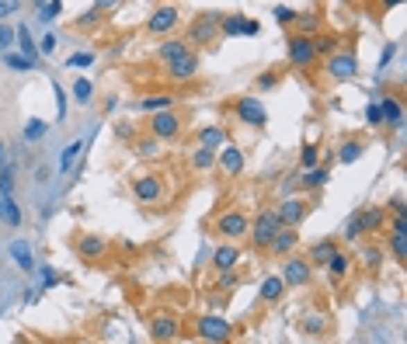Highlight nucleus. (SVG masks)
<instances>
[{"label":"nucleus","mask_w":407,"mask_h":344,"mask_svg":"<svg viewBox=\"0 0 407 344\" xmlns=\"http://www.w3.org/2000/svg\"><path fill=\"white\" fill-rule=\"evenodd\" d=\"M279 230H282V223H279L275 209H261V212H258V216L251 219V230H248V240H251V247H254V250H268Z\"/></svg>","instance_id":"nucleus-1"},{"label":"nucleus","mask_w":407,"mask_h":344,"mask_svg":"<svg viewBox=\"0 0 407 344\" xmlns=\"http://www.w3.org/2000/svg\"><path fill=\"white\" fill-rule=\"evenodd\" d=\"M220 22H223L220 11H202V15L188 25V39H184V42H191V46H213V42L220 39Z\"/></svg>","instance_id":"nucleus-2"},{"label":"nucleus","mask_w":407,"mask_h":344,"mask_svg":"<svg viewBox=\"0 0 407 344\" xmlns=\"http://www.w3.org/2000/svg\"><path fill=\"white\" fill-rule=\"evenodd\" d=\"M195 334H198L202 341H209V344H227V341L234 337V327H230V320H227V316H220V313H206V316H198V320H195Z\"/></svg>","instance_id":"nucleus-3"},{"label":"nucleus","mask_w":407,"mask_h":344,"mask_svg":"<svg viewBox=\"0 0 407 344\" xmlns=\"http://www.w3.org/2000/svg\"><path fill=\"white\" fill-rule=\"evenodd\" d=\"M248 230H251V219H248V212H241V209H227V212L216 219V233L223 237V243L244 240Z\"/></svg>","instance_id":"nucleus-4"},{"label":"nucleus","mask_w":407,"mask_h":344,"mask_svg":"<svg viewBox=\"0 0 407 344\" xmlns=\"http://www.w3.org/2000/svg\"><path fill=\"white\" fill-rule=\"evenodd\" d=\"M279 278H282V285H286V289H300V285H306V282L313 278V268H310V261H306V257L289 254V257L282 261Z\"/></svg>","instance_id":"nucleus-5"},{"label":"nucleus","mask_w":407,"mask_h":344,"mask_svg":"<svg viewBox=\"0 0 407 344\" xmlns=\"http://www.w3.org/2000/svg\"><path fill=\"white\" fill-rule=\"evenodd\" d=\"M286 53H289V63L293 67H300V70H310L313 67V42H310V35H300V32H293L289 39H286Z\"/></svg>","instance_id":"nucleus-6"},{"label":"nucleus","mask_w":407,"mask_h":344,"mask_svg":"<svg viewBox=\"0 0 407 344\" xmlns=\"http://www.w3.org/2000/svg\"><path fill=\"white\" fill-rule=\"evenodd\" d=\"M327 77L345 84V80H355L358 77V56L355 53H331L327 56Z\"/></svg>","instance_id":"nucleus-7"},{"label":"nucleus","mask_w":407,"mask_h":344,"mask_svg":"<svg viewBox=\"0 0 407 344\" xmlns=\"http://www.w3.org/2000/svg\"><path fill=\"white\" fill-rule=\"evenodd\" d=\"M237 119H241L244 126H251V129H261V126L268 122V108H265L261 98L248 94V98H237Z\"/></svg>","instance_id":"nucleus-8"},{"label":"nucleus","mask_w":407,"mask_h":344,"mask_svg":"<svg viewBox=\"0 0 407 344\" xmlns=\"http://www.w3.org/2000/svg\"><path fill=\"white\" fill-rule=\"evenodd\" d=\"M150 136H153L157 143L177 139V136H181V119H177L174 112H157V115H150Z\"/></svg>","instance_id":"nucleus-9"},{"label":"nucleus","mask_w":407,"mask_h":344,"mask_svg":"<svg viewBox=\"0 0 407 344\" xmlns=\"http://www.w3.org/2000/svg\"><path fill=\"white\" fill-rule=\"evenodd\" d=\"M177 22H181V11H177L174 4H164V8H157V11L150 15L146 32H150V35H167V39H171V32L177 28Z\"/></svg>","instance_id":"nucleus-10"},{"label":"nucleus","mask_w":407,"mask_h":344,"mask_svg":"<svg viewBox=\"0 0 407 344\" xmlns=\"http://www.w3.org/2000/svg\"><path fill=\"white\" fill-rule=\"evenodd\" d=\"M306 212H310V202H306V198H286V202L275 209L282 230H300V223L306 219Z\"/></svg>","instance_id":"nucleus-11"},{"label":"nucleus","mask_w":407,"mask_h":344,"mask_svg":"<svg viewBox=\"0 0 407 344\" xmlns=\"http://www.w3.org/2000/svg\"><path fill=\"white\" fill-rule=\"evenodd\" d=\"M150 334H153V341H160V344L174 341V337L181 334V320H177V313H171V309H160V313L150 320Z\"/></svg>","instance_id":"nucleus-12"},{"label":"nucleus","mask_w":407,"mask_h":344,"mask_svg":"<svg viewBox=\"0 0 407 344\" xmlns=\"http://www.w3.org/2000/svg\"><path fill=\"white\" fill-rule=\"evenodd\" d=\"M132 198H136V202H143V205L160 202V198H164V181H160L157 174H143V178H136V181H132Z\"/></svg>","instance_id":"nucleus-13"},{"label":"nucleus","mask_w":407,"mask_h":344,"mask_svg":"<svg viewBox=\"0 0 407 344\" xmlns=\"http://www.w3.org/2000/svg\"><path fill=\"white\" fill-rule=\"evenodd\" d=\"M195 74H198V53H195V49H188L184 56H177L174 63H167V77L177 80V84H181V80H191Z\"/></svg>","instance_id":"nucleus-14"},{"label":"nucleus","mask_w":407,"mask_h":344,"mask_svg":"<svg viewBox=\"0 0 407 344\" xmlns=\"http://www.w3.org/2000/svg\"><path fill=\"white\" fill-rule=\"evenodd\" d=\"M216 164L230 174V178H237L241 171H244V164H248V157H244V150L241 146H234V143H227L220 153H216Z\"/></svg>","instance_id":"nucleus-15"},{"label":"nucleus","mask_w":407,"mask_h":344,"mask_svg":"<svg viewBox=\"0 0 407 344\" xmlns=\"http://www.w3.org/2000/svg\"><path fill=\"white\" fill-rule=\"evenodd\" d=\"M390 250L397 257V264L407 261V216H393V230H390Z\"/></svg>","instance_id":"nucleus-16"},{"label":"nucleus","mask_w":407,"mask_h":344,"mask_svg":"<svg viewBox=\"0 0 407 344\" xmlns=\"http://www.w3.org/2000/svg\"><path fill=\"white\" fill-rule=\"evenodd\" d=\"M105 250H108V240H105V237H98V233L77 237V254H80L84 261H101Z\"/></svg>","instance_id":"nucleus-17"},{"label":"nucleus","mask_w":407,"mask_h":344,"mask_svg":"<svg viewBox=\"0 0 407 344\" xmlns=\"http://www.w3.org/2000/svg\"><path fill=\"white\" fill-rule=\"evenodd\" d=\"M376 105H379V119H383V126H390V129H400V126H404V105H400V98L383 94Z\"/></svg>","instance_id":"nucleus-18"},{"label":"nucleus","mask_w":407,"mask_h":344,"mask_svg":"<svg viewBox=\"0 0 407 344\" xmlns=\"http://www.w3.org/2000/svg\"><path fill=\"white\" fill-rule=\"evenodd\" d=\"M355 216H358V226H362V237H365V233L383 230V223H386V205H365V209H358Z\"/></svg>","instance_id":"nucleus-19"},{"label":"nucleus","mask_w":407,"mask_h":344,"mask_svg":"<svg viewBox=\"0 0 407 344\" xmlns=\"http://www.w3.org/2000/svg\"><path fill=\"white\" fill-rule=\"evenodd\" d=\"M296 247H300V230H279L275 233V240H272V257H289V254H296Z\"/></svg>","instance_id":"nucleus-20"},{"label":"nucleus","mask_w":407,"mask_h":344,"mask_svg":"<svg viewBox=\"0 0 407 344\" xmlns=\"http://www.w3.org/2000/svg\"><path fill=\"white\" fill-rule=\"evenodd\" d=\"M195 136H198V146H202V150L220 153V150L227 146V129H223V126H202Z\"/></svg>","instance_id":"nucleus-21"},{"label":"nucleus","mask_w":407,"mask_h":344,"mask_svg":"<svg viewBox=\"0 0 407 344\" xmlns=\"http://www.w3.org/2000/svg\"><path fill=\"white\" fill-rule=\"evenodd\" d=\"M237 264H241V247L237 243H220L213 250V268L216 271H234Z\"/></svg>","instance_id":"nucleus-22"},{"label":"nucleus","mask_w":407,"mask_h":344,"mask_svg":"<svg viewBox=\"0 0 407 344\" xmlns=\"http://www.w3.org/2000/svg\"><path fill=\"white\" fill-rule=\"evenodd\" d=\"M338 250H341V247H338V240H331V237H327V240H320V243H313V247H310L306 261H310V268H327V261H331Z\"/></svg>","instance_id":"nucleus-23"},{"label":"nucleus","mask_w":407,"mask_h":344,"mask_svg":"<svg viewBox=\"0 0 407 344\" xmlns=\"http://www.w3.org/2000/svg\"><path fill=\"white\" fill-rule=\"evenodd\" d=\"M188 53V42L184 39H177V35H171V39H164L160 46H157V60L167 67V63H174L177 56H184Z\"/></svg>","instance_id":"nucleus-24"},{"label":"nucleus","mask_w":407,"mask_h":344,"mask_svg":"<svg viewBox=\"0 0 407 344\" xmlns=\"http://www.w3.org/2000/svg\"><path fill=\"white\" fill-rule=\"evenodd\" d=\"M282 295H286L282 278H279V275H265L261 285H258V299H261V302H279Z\"/></svg>","instance_id":"nucleus-25"},{"label":"nucleus","mask_w":407,"mask_h":344,"mask_svg":"<svg viewBox=\"0 0 407 344\" xmlns=\"http://www.w3.org/2000/svg\"><path fill=\"white\" fill-rule=\"evenodd\" d=\"M174 94H150V98H139L136 101V108L139 112H150V115H157V112H171L174 108Z\"/></svg>","instance_id":"nucleus-26"},{"label":"nucleus","mask_w":407,"mask_h":344,"mask_svg":"<svg viewBox=\"0 0 407 344\" xmlns=\"http://www.w3.org/2000/svg\"><path fill=\"white\" fill-rule=\"evenodd\" d=\"M362 153H365V143H362V139H345V143L334 150V160H338V164H355V160H362Z\"/></svg>","instance_id":"nucleus-27"},{"label":"nucleus","mask_w":407,"mask_h":344,"mask_svg":"<svg viewBox=\"0 0 407 344\" xmlns=\"http://www.w3.org/2000/svg\"><path fill=\"white\" fill-rule=\"evenodd\" d=\"M80 153H84V139H70L63 146V153H60V174H70L73 164L80 160Z\"/></svg>","instance_id":"nucleus-28"},{"label":"nucleus","mask_w":407,"mask_h":344,"mask_svg":"<svg viewBox=\"0 0 407 344\" xmlns=\"http://www.w3.org/2000/svg\"><path fill=\"white\" fill-rule=\"evenodd\" d=\"M327 181H331V171H327V167H313V171L300 174V184H303L306 191H320V188H327Z\"/></svg>","instance_id":"nucleus-29"},{"label":"nucleus","mask_w":407,"mask_h":344,"mask_svg":"<svg viewBox=\"0 0 407 344\" xmlns=\"http://www.w3.org/2000/svg\"><path fill=\"white\" fill-rule=\"evenodd\" d=\"M11 257H15V264H18L21 271H32V268H35V257H32V243H28V240H15V243H11Z\"/></svg>","instance_id":"nucleus-30"},{"label":"nucleus","mask_w":407,"mask_h":344,"mask_svg":"<svg viewBox=\"0 0 407 344\" xmlns=\"http://www.w3.org/2000/svg\"><path fill=\"white\" fill-rule=\"evenodd\" d=\"M244 28H248V18H244V15H223V22H220V35H223V39L244 35Z\"/></svg>","instance_id":"nucleus-31"},{"label":"nucleus","mask_w":407,"mask_h":344,"mask_svg":"<svg viewBox=\"0 0 407 344\" xmlns=\"http://www.w3.org/2000/svg\"><path fill=\"white\" fill-rule=\"evenodd\" d=\"M15 39H18V46H21V56L35 63V60H39V46L32 42V32H28V25H18V28H15Z\"/></svg>","instance_id":"nucleus-32"},{"label":"nucleus","mask_w":407,"mask_h":344,"mask_svg":"<svg viewBox=\"0 0 407 344\" xmlns=\"http://www.w3.org/2000/svg\"><path fill=\"white\" fill-rule=\"evenodd\" d=\"M91 94H94V84H91L87 77H77V80L70 84V98H73L77 105H91Z\"/></svg>","instance_id":"nucleus-33"},{"label":"nucleus","mask_w":407,"mask_h":344,"mask_svg":"<svg viewBox=\"0 0 407 344\" xmlns=\"http://www.w3.org/2000/svg\"><path fill=\"white\" fill-rule=\"evenodd\" d=\"M35 15L49 25V22H56L60 15H63V0H39L35 4Z\"/></svg>","instance_id":"nucleus-34"},{"label":"nucleus","mask_w":407,"mask_h":344,"mask_svg":"<svg viewBox=\"0 0 407 344\" xmlns=\"http://www.w3.org/2000/svg\"><path fill=\"white\" fill-rule=\"evenodd\" d=\"M0 219L8 226H21V209H18L15 198H0Z\"/></svg>","instance_id":"nucleus-35"},{"label":"nucleus","mask_w":407,"mask_h":344,"mask_svg":"<svg viewBox=\"0 0 407 344\" xmlns=\"http://www.w3.org/2000/svg\"><path fill=\"white\" fill-rule=\"evenodd\" d=\"M132 150H136V157H143V160H153V157H160V143H157L153 136H139Z\"/></svg>","instance_id":"nucleus-36"},{"label":"nucleus","mask_w":407,"mask_h":344,"mask_svg":"<svg viewBox=\"0 0 407 344\" xmlns=\"http://www.w3.org/2000/svg\"><path fill=\"white\" fill-rule=\"evenodd\" d=\"M327 271H331V278H345V275L352 271V257H348L345 250H338V254L327 261Z\"/></svg>","instance_id":"nucleus-37"},{"label":"nucleus","mask_w":407,"mask_h":344,"mask_svg":"<svg viewBox=\"0 0 407 344\" xmlns=\"http://www.w3.org/2000/svg\"><path fill=\"white\" fill-rule=\"evenodd\" d=\"M313 167H320V150H317L313 143H306L303 153H300V174H306V171H313Z\"/></svg>","instance_id":"nucleus-38"},{"label":"nucleus","mask_w":407,"mask_h":344,"mask_svg":"<svg viewBox=\"0 0 407 344\" xmlns=\"http://www.w3.org/2000/svg\"><path fill=\"white\" fill-rule=\"evenodd\" d=\"M191 167H195V171H213V167H216V153L198 146V150L191 153Z\"/></svg>","instance_id":"nucleus-39"},{"label":"nucleus","mask_w":407,"mask_h":344,"mask_svg":"<svg viewBox=\"0 0 407 344\" xmlns=\"http://www.w3.org/2000/svg\"><path fill=\"white\" fill-rule=\"evenodd\" d=\"M310 42H313V56H331L334 53V35H327V32H320V35H310Z\"/></svg>","instance_id":"nucleus-40"},{"label":"nucleus","mask_w":407,"mask_h":344,"mask_svg":"<svg viewBox=\"0 0 407 344\" xmlns=\"http://www.w3.org/2000/svg\"><path fill=\"white\" fill-rule=\"evenodd\" d=\"M303 330H306L310 337H320V334L327 330V316H324V313H310V316H303Z\"/></svg>","instance_id":"nucleus-41"},{"label":"nucleus","mask_w":407,"mask_h":344,"mask_svg":"<svg viewBox=\"0 0 407 344\" xmlns=\"http://www.w3.org/2000/svg\"><path fill=\"white\" fill-rule=\"evenodd\" d=\"M46 132H49V122H42V119H28V126H25V132H21V136H25L28 143H39Z\"/></svg>","instance_id":"nucleus-42"},{"label":"nucleus","mask_w":407,"mask_h":344,"mask_svg":"<svg viewBox=\"0 0 407 344\" xmlns=\"http://www.w3.org/2000/svg\"><path fill=\"white\" fill-rule=\"evenodd\" d=\"M112 8H115V4H94L87 15H80V18H77V25H80V28H87V25L101 22V18H105V11H112Z\"/></svg>","instance_id":"nucleus-43"},{"label":"nucleus","mask_w":407,"mask_h":344,"mask_svg":"<svg viewBox=\"0 0 407 344\" xmlns=\"http://www.w3.org/2000/svg\"><path fill=\"white\" fill-rule=\"evenodd\" d=\"M272 15H275L279 25H296V18H300V11H296V8H286V4H275Z\"/></svg>","instance_id":"nucleus-44"},{"label":"nucleus","mask_w":407,"mask_h":344,"mask_svg":"<svg viewBox=\"0 0 407 344\" xmlns=\"http://www.w3.org/2000/svg\"><path fill=\"white\" fill-rule=\"evenodd\" d=\"M4 63H8L11 70H18V74H25V70H32V67H35V63H32V60H25L21 53H4Z\"/></svg>","instance_id":"nucleus-45"},{"label":"nucleus","mask_w":407,"mask_h":344,"mask_svg":"<svg viewBox=\"0 0 407 344\" xmlns=\"http://www.w3.org/2000/svg\"><path fill=\"white\" fill-rule=\"evenodd\" d=\"M362 264H365L369 271H376V268L383 264V247H365V250H362Z\"/></svg>","instance_id":"nucleus-46"},{"label":"nucleus","mask_w":407,"mask_h":344,"mask_svg":"<svg viewBox=\"0 0 407 344\" xmlns=\"http://www.w3.org/2000/svg\"><path fill=\"white\" fill-rule=\"evenodd\" d=\"M11 191H15V167L8 164V167H4V174H0V195L11 198Z\"/></svg>","instance_id":"nucleus-47"},{"label":"nucleus","mask_w":407,"mask_h":344,"mask_svg":"<svg viewBox=\"0 0 407 344\" xmlns=\"http://www.w3.org/2000/svg\"><path fill=\"white\" fill-rule=\"evenodd\" d=\"M296 28H300V35H310V32L317 28V15H313V11H303V15L296 18Z\"/></svg>","instance_id":"nucleus-48"},{"label":"nucleus","mask_w":407,"mask_h":344,"mask_svg":"<svg viewBox=\"0 0 407 344\" xmlns=\"http://www.w3.org/2000/svg\"><path fill=\"white\" fill-rule=\"evenodd\" d=\"M237 285H241L237 271H220V278H216V289H220V292H230V289H237Z\"/></svg>","instance_id":"nucleus-49"},{"label":"nucleus","mask_w":407,"mask_h":344,"mask_svg":"<svg viewBox=\"0 0 407 344\" xmlns=\"http://www.w3.org/2000/svg\"><path fill=\"white\" fill-rule=\"evenodd\" d=\"M56 46H60V39H56L53 32H46V35L39 39V56H53V53H56Z\"/></svg>","instance_id":"nucleus-50"},{"label":"nucleus","mask_w":407,"mask_h":344,"mask_svg":"<svg viewBox=\"0 0 407 344\" xmlns=\"http://www.w3.org/2000/svg\"><path fill=\"white\" fill-rule=\"evenodd\" d=\"M91 63H94V53H73V56L67 60V67H70V70H77V67L84 70V67H91Z\"/></svg>","instance_id":"nucleus-51"},{"label":"nucleus","mask_w":407,"mask_h":344,"mask_svg":"<svg viewBox=\"0 0 407 344\" xmlns=\"http://www.w3.org/2000/svg\"><path fill=\"white\" fill-rule=\"evenodd\" d=\"M15 11H21V4H18V0H0V22H4V18H11Z\"/></svg>","instance_id":"nucleus-52"},{"label":"nucleus","mask_w":407,"mask_h":344,"mask_svg":"<svg viewBox=\"0 0 407 344\" xmlns=\"http://www.w3.org/2000/svg\"><path fill=\"white\" fill-rule=\"evenodd\" d=\"M15 42V28H8V25H0V53H8V46Z\"/></svg>","instance_id":"nucleus-53"},{"label":"nucleus","mask_w":407,"mask_h":344,"mask_svg":"<svg viewBox=\"0 0 407 344\" xmlns=\"http://www.w3.org/2000/svg\"><path fill=\"white\" fill-rule=\"evenodd\" d=\"M258 87H261V91L279 87V74H272V70H268V74H261V77H258Z\"/></svg>","instance_id":"nucleus-54"},{"label":"nucleus","mask_w":407,"mask_h":344,"mask_svg":"<svg viewBox=\"0 0 407 344\" xmlns=\"http://www.w3.org/2000/svg\"><path fill=\"white\" fill-rule=\"evenodd\" d=\"M365 122H369V126H383V119H379V105H376V101L365 108Z\"/></svg>","instance_id":"nucleus-55"},{"label":"nucleus","mask_w":407,"mask_h":344,"mask_svg":"<svg viewBox=\"0 0 407 344\" xmlns=\"http://www.w3.org/2000/svg\"><path fill=\"white\" fill-rule=\"evenodd\" d=\"M115 136H119V139H136V129H132L129 122H119V126H115Z\"/></svg>","instance_id":"nucleus-56"},{"label":"nucleus","mask_w":407,"mask_h":344,"mask_svg":"<svg viewBox=\"0 0 407 344\" xmlns=\"http://www.w3.org/2000/svg\"><path fill=\"white\" fill-rule=\"evenodd\" d=\"M393 53H397V42H390V46L383 49V56H379V70H383V67H386V63L393 60Z\"/></svg>","instance_id":"nucleus-57"},{"label":"nucleus","mask_w":407,"mask_h":344,"mask_svg":"<svg viewBox=\"0 0 407 344\" xmlns=\"http://www.w3.org/2000/svg\"><path fill=\"white\" fill-rule=\"evenodd\" d=\"M56 282H60V278H56V271H53V268H42V285H46V289H53Z\"/></svg>","instance_id":"nucleus-58"},{"label":"nucleus","mask_w":407,"mask_h":344,"mask_svg":"<svg viewBox=\"0 0 407 344\" xmlns=\"http://www.w3.org/2000/svg\"><path fill=\"white\" fill-rule=\"evenodd\" d=\"M56 115H60V119L67 115V98H63V91H60V87H56Z\"/></svg>","instance_id":"nucleus-59"},{"label":"nucleus","mask_w":407,"mask_h":344,"mask_svg":"<svg viewBox=\"0 0 407 344\" xmlns=\"http://www.w3.org/2000/svg\"><path fill=\"white\" fill-rule=\"evenodd\" d=\"M4 167H8V146H4V139H0V174H4Z\"/></svg>","instance_id":"nucleus-60"},{"label":"nucleus","mask_w":407,"mask_h":344,"mask_svg":"<svg viewBox=\"0 0 407 344\" xmlns=\"http://www.w3.org/2000/svg\"><path fill=\"white\" fill-rule=\"evenodd\" d=\"M261 32V25L258 22H248V28H244V35H258Z\"/></svg>","instance_id":"nucleus-61"},{"label":"nucleus","mask_w":407,"mask_h":344,"mask_svg":"<svg viewBox=\"0 0 407 344\" xmlns=\"http://www.w3.org/2000/svg\"><path fill=\"white\" fill-rule=\"evenodd\" d=\"M202 344H209V341H202Z\"/></svg>","instance_id":"nucleus-62"}]
</instances>
